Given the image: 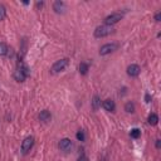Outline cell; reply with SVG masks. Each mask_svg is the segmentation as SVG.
<instances>
[{
	"label": "cell",
	"mask_w": 161,
	"mask_h": 161,
	"mask_svg": "<svg viewBox=\"0 0 161 161\" xmlns=\"http://www.w3.org/2000/svg\"><path fill=\"white\" fill-rule=\"evenodd\" d=\"M50 119H52L50 112H49V111H47V110L42 111V112L39 113V120H40V121H43V122H48V121H50Z\"/></svg>",
	"instance_id": "cell-11"
},
{
	"label": "cell",
	"mask_w": 161,
	"mask_h": 161,
	"mask_svg": "<svg viewBox=\"0 0 161 161\" xmlns=\"http://www.w3.org/2000/svg\"><path fill=\"white\" fill-rule=\"evenodd\" d=\"M28 76H29V69L23 64H20V67H18L14 71V79L16 82H24Z\"/></svg>",
	"instance_id": "cell-1"
},
{
	"label": "cell",
	"mask_w": 161,
	"mask_h": 161,
	"mask_svg": "<svg viewBox=\"0 0 161 161\" xmlns=\"http://www.w3.org/2000/svg\"><path fill=\"white\" fill-rule=\"evenodd\" d=\"M100 107H101V98L98 97V96H94V97L92 98V108L94 111H97Z\"/></svg>",
	"instance_id": "cell-12"
},
{
	"label": "cell",
	"mask_w": 161,
	"mask_h": 161,
	"mask_svg": "<svg viewBox=\"0 0 161 161\" xmlns=\"http://www.w3.org/2000/svg\"><path fill=\"white\" fill-rule=\"evenodd\" d=\"M117 48H119V44H117V43H107V44L101 47L100 54L101 56H107V54H110V53L117 50Z\"/></svg>",
	"instance_id": "cell-4"
},
{
	"label": "cell",
	"mask_w": 161,
	"mask_h": 161,
	"mask_svg": "<svg viewBox=\"0 0 161 161\" xmlns=\"http://www.w3.org/2000/svg\"><path fill=\"white\" fill-rule=\"evenodd\" d=\"M125 111L128 112V113H134L135 112V104L132 102H127L125 104Z\"/></svg>",
	"instance_id": "cell-16"
},
{
	"label": "cell",
	"mask_w": 161,
	"mask_h": 161,
	"mask_svg": "<svg viewBox=\"0 0 161 161\" xmlns=\"http://www.w3.org/2000/svg\"><path fill=\"white\" fill-rule=\"evenodd\" d=\"M76 137H77L78 141H84V140H86V134H84V131H83V130H79V131L77 132Z\"/></svg>",
	"instance_id": "cell-18"
},
{
	"label": "cell",
	"mask_w": 161,
	"mask_h": 161,
	"mask_svg": "<svg viewBox=\"0 0 161 161\" xmlns=\"http://www.w3.org/2000/svg\"><path fill=\"white\" fill-rule=\"evenodd\" d=\"M161 147V140H156V148Z\"/></svg>",
	"instance_id": "cell-23"
},
{
	"label": "cell",
	"mask_w": 161,
	"mask_h": 161,
	"mask_svg": "<svg viewBox=\"0 0 161 161\" xmlns=\"http://www.w3.org/2000/svg\"><path fill=\"white\" fill-rule=\"evenodd\" d=\"M147 121H148V123L151 125V126H155L159 122V116L156 113H151V115L147 117Z\"/></svg>",
	"instance_id": "cell-13"
},
{
	"label": "cell",
	"mask_w": 161,
	"mask_h": 161,
	"mask_svg": "<svg viewBox=\"0 0 161 161\" xmlns=\"http://www.w3.org/2000/svg\"><path fill=\"white\" fill-rule=\"evenodd\" d=\"M77 161H88V157L86 156V155H81L79 157H78V160Z\"/></svg>",
	"instance_id": "cell-20"
},
{
	"label": "cell",
	"mask_w": 161,
	"mask_h": 161,
	"mask_svg": "<svg viewBox=\"0 0 161 161\" xmlns=\"http://www.w3.org/2000/svg\"><path fill=\"white\" fill-rule=\"evenodd\" d=\"M130 136H131L132 138H138V137L141 136V131L138 130V128H132L131 132H130Z\"/></svg>",
	"instance_id": "cell-17"
},
{
	"label": "cell",
	"mask_w": 161,
	"mask_h": 161,
	"mask_svg": "<svg viewBox=\"0 0 161 161\" xmlns=\"http://www.w3.org/2000/svg\"><path fill=\"white\" fill-rule=\"evenodd\" d=\"M141 72V68L137 66V64H131V66L127 67V74L130 77H137Z\"/></svg>",
	"instance_id": "cell-9"
},
{
	"label": "cell",
	"mask_w": 161,
	"mask_h": 161,
	"mask_svg": "<svg viewBox=\"0 0 161 161\" xmlns=\"http://www.w3.org/2000/svg\"><path fill=\"white\" fill-rule=\"evenodd\" d=\"M72 146H73V144H72V141L69 140V138H62V140L59 141V144H58V147L64 152H69Z\"/></svg>",
	"instance_id": "cell-7"
},
{
	"label": "cell",
	"mask_w": 161,
	"mask_h": 161,
	"mask_svg": "<svg viewBox=\"0 0 161 161\" xmlns=\"http://www.w3.org/2000/svg\"><path fill=\"white\" fill-rule=\"evenodd\" d=\"M88 71H90V66H88L87 63L82 62V63L79 64V73L83 74V76H86V74L88 73Z\"/></svg>",
	"instance_id": "cell-14"
},
{
	"label": "cell",
	"mask_w": 161,
	"mask_h": 161,
	"mask_svg": "<svg viewBox=\"0 0 161 161\" xmlns=\"http://www.w3.org/2000/svg\"><path fill=\"white\" fill-rule=\"evenodd\" d=\"M113 33V28L110 27V25H101V27H97L94 30V37L96 38H104L107 35H110Z\"/></svg>",
	"instance_id": "cell-2"
},
{
	"label": "cell",
	"mask_w": 161,
	"mask_h": 161,
	"mask_svg": "<svg viewBox=\"0 0 161 161\" xmlns=\"http://www.w3.org/2000/svg\"><path fill=\"white\" fill-rule=\"evenodd\" d=\"M33 145H34V137H31V136L27 137L23 141V144H21V151H23V154L29 152L31 147H33Z\"/></svg>",
	"instance_id": "cell-6"
},
{
	"label": "cell",
	"mask_w": 161,
	"mask_h": 161,
	"mask_svg": "<svg viewBox=\"0 0 161 161\" xmlns=\"http://www.w3.org/2000/svg\"><path fill=\"white\" fill-rule=\"evenodd\" d=\"M145 100H146L147 103H148V102H151V97H150V94H146V96H145Z\"/></svg>",
	"instance_id": "cell-22"
},
{
	"label": "cell",
	"mask_w": 161,
	"mask_h": 161,
	"mask_svg": "<svg viewBox=\"0 0 161 161\" xmlns=\"http://www.w3.org/2000/svg\"><path fill=\"white\" fill-rule=\"evenodd\" d=\"M68 63H69V59H68V58H63V59H60V60H57V62L52 66V72H53V73H59V72L64 71V69L67 68Z\"/></svg>",
	"instance_id": "cell-3"
},
{
	"label": "cell",
	"mask_w": 161,
	"mask_h": 161,
	"mask_svg": "<svg viewBox=\"0 0 161 161\" xmlns=\"http://www.w3.org/2000/svg\"><path fill=\"white\" fill-rule=\"evenodd\" d=\"M102 106H103V108L106 111H108V112H115V110H116V104H115V102L112 100H106V101H103Z\"/></svg>",
	"instance_id": "cell-10"
},
{
	"label": "cell",
	"mask_w": 161,
	"mask_h": 161,
	"mask_svg": "<svg viewBox=\"0 0 161 161\" xmlns=\"http://www.w3.org/2000/svg\"><path fill=\"white\" fill-rule=\"evenodd\" d=\"M5 15H6V10H5L4 5L0 4V20H3L5 18Z\"/></svg>",
	"instance_id": "cell-19"
},
{
	"label": "cell",
	"mask_w": 161,
	"mask_h": 161,
	"mask_svg": "<svg viewBox=\"0 0 161 161\" xmlns=\"http://www.w3.org/2000/svg\"><path fill=\"white\" fill-rule=\"evenodd\" d=\"M121 19H122V14H120V13H113V14H111L108 16H106V19H104V25L112 27L113 24L119 23Z\"/></svg>",
	"instance_id": "cell-5"
},
{
	"label": "cell",
	"mask_w": 161,
	"mask_h": 161,
	"mask_svg": "<svg viewBox=\"0 0 161 161\" xmlns=\"http://www.w3.org/2000/svg\"><path fill=\"white\" fill-rule=\"evenodd\" d=\"M9 47L5 44V43H0V56H6L8 53H9Z\"/></svg>",
	"instance_id": "cell-15"
},
{
	"label": "cell",
	"mask_w": 161,
	"mask_h": 161,
	"mask_svg": "<svg viewBox=\"0 0 161 161\" xmlns=\"http://www.w3.org/2000/svg\"><path fill=\"white\" fill-rule=\"evenodd\" d=\"M53 10H54L57 14H63L67 10V5H66V3H64V2L58 0V2H56L54 4H53Z\"/></svg>",
	"instance_id": "cell-8"
},
{
	"label": "cell",
	"mask_w": 161,
	"mask_h": 161,
	"mask_svg": "<svg viewBox=\"0 0 161 161\" xmlns=\"http://www.w3.org/2000/svg\"><path fill=\"white\" fill-rule=\"evenodd\" d=\"M155 20H156V21H160V20H161V12H157V13L155 14Z\"/></svg>",
	"instance_id": "cell-21"
}]
</instances>
